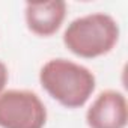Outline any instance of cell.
<instances>
[{"mask_svg": "<svg viewBox=\"0 0 128 128\" xmlns=\"http://www.w3.org/2000/svg\"><path fill=\"white\" fill-rule=\"evenodd\" d=\"M66 17V3L62 0L29 2L24 8L27 29L38 36H51L63 24Z\"/></svg>", "mask_w": 128, "mask_h": 128, "instance_id": "5b68a950", "label": "cell"}, {"mask_svg": "<svg viewBox=\"0 0 128 128\" xmlns=\"http://www.w3.org/2000/svg\"><path fill=\"white\" fill-rule=\"evenodd\" d=\"M120 29L118 21L106 12H90L72 20L65 32L63 45L83 59H95L108 54L118 44Z\"/></svg>", "mask_w": 128, "mask_h": 128, "instance_id": "7a4b0ae2", "label": "cell"}, {"mask_svg": "<svg viewBox=\"0 0 128 128\" xmlns=\"http://www.w3.org/2000/svg\"><path fill=\"white\" fill-rule=\"evenodd\" d=\"M39 83L53 100L66 108L83 107L96 88V78L89 68L63 57L44 63Z\"/></svg>", "mask_w": 128, "mask_h": 128, "instance_id": "6da1fadb", "label": "cell"}, {"mask_svg": "<svg viewBox=\"0 0 128 128\" xmlns=\"http://www.w3.org/2000/svg\"><path fill=\"white\" fill-rule=\"evenodd\" d=\"M47 108L42 100L27 89L0 94V128H44Z\"/></svg>", "mask_w": 128, "mask_h": 128, "instance_id": "3957f363", "label": "cell"}, {"mask_svg": "<svg viewBox=\"0 0 128 128\" xmlns=\"http://www.w3.org/2000/svg\"><path fill=\"white\" fill-rule=\"evenodd\" d=\"M8 80H9V71H8V66L0 60V94H2L8 84Z\"/></svg>", "mask_w": 128, "mask_h": 128, "instance_id": "8992f818", "label": "cell"}, {"mask_svg": "<svg viewBox=\"0 0 128 128\" xmlns=\"http://www.w3.org/2000/svg\"><path fill=\"white\" fill-rule=\"evenodd\" d=\"M89 128H125L128 124L126 96L114 89L101 92L86 110Z\"/></svg>", "mask_w": 128, "mask_h": 128, "instance_id": "277c9868", "label": "cell"}]
</instances>
